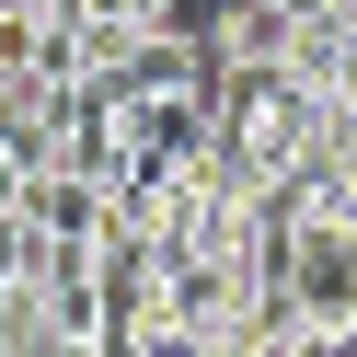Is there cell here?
I'll return each instance as SVG.
<instances>
[{
	"label": "cell",
	"instance_id": "cell-1",
	"mask_svg": "<svg viewBox=\"0 0 357 357\" xmlns=\"http://www.w3.org/2000/svg\"><path fill=\"white\" fill-rule=\"evenodd\" d=\"M288 288H300V311L323 323V357H334V323L357 311V219L346 208H323V219L288 231Z\"/></svg>",
	"mask_w": 357,
	"mask_h": 357
},
{
	"label": "cell",
	"instance_id": "cell-2",
	"mask_svg": "<svg viewBox=\"0 0 357 357\" xmlns=\"http://www.w3.org/2000/svg\"><path fill=\"white\" fill-rule=\"evenodd\" d=\"M70 24H185V0H70Z\"/></svg>",
	"mask_w": 357,
	"mask_h": 357
}]
</instances>
